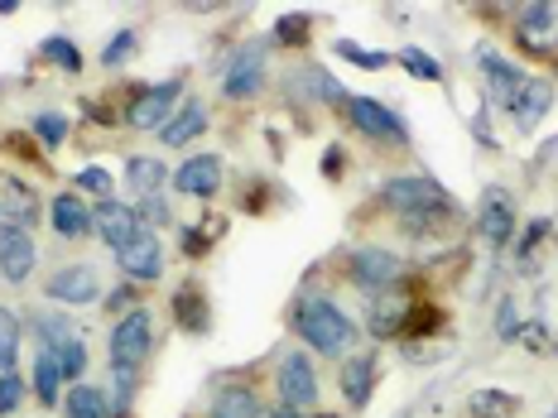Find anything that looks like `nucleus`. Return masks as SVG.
I'll return each mask as SVG.
<instances>
[{"mask_svg":"<svg viewBox=\"0 0 558 418\" xmlns=\"http://www.w3.org/2000/svg\"><path fill=\"white\" fill-rule=\"evenodd\" d=\"M294 332L304 336V346L318 356H342V352H352V342H356V322L323 294H308L304 304H299Z\"/></svg>","mask_w":558,"mask_h":418,"instance_id":"nucleus-1","label":"nucleus"},{"mask_svg":"<svg viewBox=\"0 0 558 418\" xmlns=\"http://www.w3.org/2000/svg\"><path fill=\"white\" fill-rule=\"evenodd\" d=\"M155 352V318L145 308L125 312L121 322L111 328V366L116 370H140Z\"/></svg>","mask_w":558,"mask_h":418,"instance_id":"nucleus-2","label":"nucleus"},{"mask_svg":"<svg viewBox=\"0 0 558 418\" xmlns=\"http://www.w3.org/2000/svg\"><path fill=\"white\" fill-rule=\"evenodd\" d=\"M380 197H386L395 212H404V217H434V212H448V207H452V197L438 188L434 179H424V173L390 179L386 188H380Z\"/></svg>","mask_w":558,"mask_h":418,"instance_id":"nucleus-3","label":"nucleus"},{"mask_svg":"<svg viewBox=\"0 0 558 418\" xmlns=\"http://www.w3.org/2000/svg\"><path fill=\"white\" fill-rule=\"evenodd\" d=\"M275 385H279V404H284V409H313V404H318V366H313V356L304 346L279 356Z\"/></svg>","mask_w":558,"mask_h":418,"instance_id":"nucleus-4","label":"nucleus"},{"mask_svg":"<svg viewBox=\"0 0 558 418\" xmlns=\"http://www.w3.org/2000/svg\"><path fill=\"white\" fill-rule=\"evenodd\" d=\"M400 270H404L400 255L386 250V246H356V250H352V279L366 288L371 298L400 284Z\"/></svg>","mask_w":558,"mask_h":418,"instance_id":"nucleus-5","label":"nucleus"},{"mask_svg":"<svg viewBox=\"0 0 558 418\" xmlns=\"http://www.w3.org/2000/svg\"><path fill=\"white\" fill-rule=\"evenodd\" d=\"M44 294L53 298V304H68V308H87L101 298V279L92 265H68V270L49 274V284H44Z\"/></svg>","mask_w":558,"mask_h":418,"instance_id":"nucleus-6","label":"nucleus"},{"mask_svg":"<svg viewBox=\"0 0 558 418\" xmlns=\"http://www.w3.org/2000/svg\"><path fill=\"white\" fill-rule=\"evenodd\" d=\"M179 83H159V87H145L140 91V101H131V111H125V121L135 125V131H165L169 115L179 111Z\"/></svg>","mask_w":558,"mask_h":418,"instance_id":"nucleus-7","label":"nucleus"},{"mask_svg":"<svg viewBox=\"0 0 558 418\" xmlns=\"http://www.w3.org/2000/svg\"><path fill=\"white\" fill-rule=\"evenodd\" d=\"M116 260H121V270L131 279H140V284H149V279L165 274V246H159V236L145 231V226L131 236V246L116 250Z\"/></svg>","mask_w":558,"mask_h":418,"instance_id":"nucleus-8","label":"nucleus"},{"mask_svg":"<svg viewBox=\"0 0 558 418\" xmlns=\"http://www.w3.org/2000/svg\"><path fill=\"white\" fill-rule=\"evenodd\" d=\"M34 260H39V250H34V236L25 226H0V274L10 279V284H25L34 274Z\"/></svg>","mask_w":558,"mask_h":418,"instance_id":"nucleus-9","label":"nucleus"},{"mask_svg":"<svg viewBox=\"0 0 558 418\" xmlns=\"http://www.w3.org/2000/svg\"><path fill=\"white\" fill-rule=\"evenodd\" d=\"M476 231H482L492 246H510V231H515V197L506 188H486L482 212H476Z\"/></svg>","mask_w":558,"mask_h":418,"instance_id":"nucleus-10","label":"nucleus"},{"mask_svg":"<svg viewBox=\"0 0 558 418\" xmlns=\"http://www.w3.org/2000/svg\"><path fill=\"white\" fill-rule=\"evenodd\" d=\"M476 67H482V77H486V91H492L496 101L510 111V101L520 97V87H525V73H520L510 58H501L496 49H476Z\"/></svg>","mask_w":558,"mask_h":418,"instance_id":"nucleus-11","label":"nucleus"},{"mask_svg":"<svg viewBox=\"0 0 558 418\" xmlns=\"http://www.w3.org/2000/svg\"><path fill=\"white\" fill-rule=\"evenodd\" d=\"M265 87V49H241L236 58H231V67H227V77H222V91L231 101H246L255 97V91Z\"/></svg>","mask_w":558,"mask_h":418,"instance_id":"nucleus-12","label":"nucleus"},{"mask_svg":"<svg viewBox=\"0 0 558 418\" xmlns=\"http://www.w3.org/2000/svg\"><path fill=\"white\" fill-rule=\"evenodd\" d=\"M173 188L189 193V197H213L222 188V159L217 155H193L189 164L173 169Z\"/></svg>","mask_w":558,"mask_h":418,"instance_id":"nucleus-13","label":"nucleus"},{"mask_svg":"<svg viewBox=\"0 0 558 418\" xmlns=\"http://www.w3.org/2000/svg\"><path fill=\"white\" fill-rule=\"evenodd\" d=\"M347 111H352L356 131H366L371 139H410V135H404V121L390 107H380V101L352 97V101H347Z\"/></svg>","mask_w":558,"mask_h":418,"instance_id":"nucleus-14","label":"nucleus"},{"mask_svg":"<svg viewBox=\"0 0 558 418\" xmlns=\"http://www.w3.org/2000/svg\"><path fill=\"white\" fill-rule=\"evenodd\" d=\"M92 226L101 231V241H107L111 250H121V246H131V236L140 231V217H135V207H125V202H101L97 212H92Z\"/></svg>","mask_w":558,"mask_h":418,"instance_id":"nucleus-15","label":"nucleus"},{"mask_svg":"<svg viewBox=\"0 0 558 418\" xmlns=\"http://www.w3.org/2000/svg\"><path fill=\"white\" fill-rule=\"evenodd\" d=\"M520 44L534 53H549V44L558 39V5H525L515 20Z\"/></svg>","mask_w":558,"mask_h":418,"instance_id":"nucleus-16","label":"nucleus"},{"mask_svg":"<svg viewBox=\"0 0 558 418\" xmlns=\"http://www.w3.org/2000/svg\"><path fill=\"white\" fill-rule=\"evenodd\" d=\"M49 222L58 236H68V241H77V236H87V231H97L92 226V212H87V202L77 193H58L53 202H49Z\"/></svg>","mask_w":558,"mask_h":418,"instance_id":"nucleus-17","label":"nucleus"},{"mask_svg":"<svg viewBox=\"0 0 558 418\" xmlns=\"http://www.w3.org/2000/svg\"><path fill=\"white\" fill-rule=\"evenodd\" d=\"M404 322H410V298L395 294V288H386V294L371 298V332L386 342V336H400Z\"/></svg>","mask_w":558,"mask_h":418,"instance_id":"nucleus-18","label":"nucleus"},{"mask_svg":"<svg viewBox=\"0 0 558 418\" xmlns=\"http://www.w3.org/2000/svg\"><path fill=\"white\" fill-rule=\"evenodd\" d=\"M554 107V87L544 83V77H525V87H520V97L510 101V115L520 121V131H534V125L544 121V111Z\"/></svg>","mask_w":558,"mask_h":418,"instance_id":"nucleus-19","label":"nucleus"},{"mask_svg":"<svg viewBox=\"0 0 558 418\" xmlns=\"http://www.w3.org/2000/svg\"><path fill=\"white\" fill-rule=\"evenodd\" d=\"M203 125H207L203 101H183V107L169 115L165 131H159V139H165V149H183V145H193V139L203 135Z\"/></svg>","mask_w":558,"mask_h":418,"instance_id":"nucleus-20","label":"nucleus"},{"mask_svg":"<svg viewBox=\"0 0 558 418\" xmlns=\"http://www.w3.org/2000/svg\"><path fill=\"white\" fill-rule=\"evenodd\" d=\"M371 390H376V356L362 352V356H352L347 370H342V394H347V404H352V409H366Z\"/></svg>","mask_w":558,"mask_h":418,"instance_id":"nucleus-21","label":"nucleus"},{"mask_svg":"<svg viewBox=\"0 0 558 418\" xmlns=\"http://www.w3.org/2000/svg\"><path fill=\"white\" fill-rule=\"evenodd\" d=\"M125 183H131L140 197H155L165 188V164H159V159H145V155L125 159Z\"/></svg>","mask_w":558,"mask_h":418,"instance_id":"nucleus-22","label":"nucleus"},{"mask_svg":"<svg viewBox=\"0 0 558 418\" xmlns=\"http://www.w3.org/2000/svg\"><path fill=\"white\" fill-rule=\"evenodd\" d=\"M0 193H5V212L15 217L10 226H29L34 217H39V197H34L20 179H5V183H0Z\"/></svg>","mask_w":558,"mask_h":418,"instance_id":"nucleus-23","label":"nucleus"},{"mask_svg":"<svg viewBox=\"0 0 558 418\" xmlns=\"http://www.w3.org/2000/svg\"><path fill=\"white\" fill-rule=\"evenodd\" d=\"M173 318H179L189 332H203V328H207V304H203V288H197V284H183L179 294H173Z\"/></svg>","mask_w":558,"mask_h":418,"instance_id":"nucleus-24","label":"nucleus"},{"mask_svg":"<svg viewBox=\"0 0 558 418\" xmlns=\"http://www.w3.org/2000/svg\"><path fill=\"white\" fill-rule=\"evenodd\" d=\"M58 390H63V366L49 352H39L34 356V394H39V404H58Z\"/></svg>","mask_w":558,"mask_h":418,"instance_id":"nucleus-25","label":"nucleus"},{"mask_svg":"<svg viewBox=\"0 0 558 418\" xmlns=\"http://www.w3.org/2000/svg\"><path fill=\"white\" fill-rule=\"evenodd\" d=\"M213 418H260V404L251 390H217Z\"/></svg>","mask_w":558,"mask_h":418,"instance_id":"nucleus-26","label":"nucleus"},{"mask_svg":"<svg viewBox=\"0 0 558 418\" xmlns=\"http://www.w3.org/2000/svg\"><path fill=\"white\" fill-rule=\"evenodd\" d=\"M53 361L58 366H63V380H73V385H77V380H83V370H87V342H83V336H68V342H58L53 346Z\"/></svg>","mask_w":558,"mask_h":418,"instance_id":"nucleus-27","label":"nucleus"},{"mask_svg":"<svg viewBox=\"0 0 558 418\" xmlns=\"http://www.w3.org/2000/svg\"><path fill=\"white\" fill-rule=\"evenodd\" d=\"M515 394H506V390H476L472 394V404H468V409H472V418H510V414H515Z\"/></svg>","mask_w":558,"mask_h":418,"instance_id":"nucleus-28","label":"nucleus"},{"mask_svg":"<svg viewBox=\"0 0 558 418\" xmlns=\"http://www.w3.org/2000/svg\"><path fill=\"white\" fill-rule=\"evenodd\" d=\"M63 409H68V418H111L107 414V399H101L92 385H73V390H68Z\"/></svg>","mask_w":558,"mask_h":418,"instance_id":"nucleus-29","label":"nucleus"},{"mask_svg":"<svg viewBox=\"0 0 558 418\" xmlns=\"http://www.w3.org/2000/svg\"><path fill=\"white\" fill-rule=\"evenodd\" d=\"M20 361V318L10 308H0V376L15 370Z\"/></svg>","mask_w":558,"mask_h":418,"instance_id":"nucleus-30","label":"nucleus"},{"mask_svg":"<svg viewBox=\"0 0 558 418\" xmlns=\"http://www.w3.org/2000/svg\"><path fill=\"white\" fill-rule=\"evenodd\" d=\"M332 49H337V58H347V63L366 67V73H380V67H390V53H380V49H362L356 39H337Z\"/></svg>","mask_w":558,"mask_h":418,"instance_id":"nucleus-31","label":"nucleus"},{"mask_svg":"<svg viewBox=\"0 0 558 418\" xmlns=\"http://www.w3.org/2000/svg\"><path fill=\"white\" fill-rule=\"evenodd\" d=\"M395 58H400L404 67H410L418 83H444V63H438L434 53H424V49H400Z\"/></svg>","mask_w":558,"mask_h":418,"instance_id":"nucleus-32","label":"nucleus"},{"mask_svg":"<svg viewBox=\"0 0 558 418\" xmlns=\"http://www.w3.org/2000/svg\"><path fill=\"white\" fill-rule=\"evenodd\" d=\"M44 58L58 63L63 73H83V53H77L73 39H63V34H53V39H44Z\"/></svg>","mask_w":558,"mask_h":418,"instance_id":"nucleus-33","label":"nucleus"},{"mask_svg":"<svg viewBox=\"0 0 558 418\" xmlns=\"http://www.w3.org/2000/svg\"><path fill=\"white\" fill-rule=\"evenodd\" d=\"M34 139H39V145H49V149H58L68 139V115H58V111L34 115Z\"/></svg>","mask_w":558,"mask_h":418,"instance_id":"nucleus-34","label":"nucleus"},{"mask_svg":"<svg viewBox=\"0 0 558 418\" xmlns=\"http://www.w3.org/2000/svg\"><path fill=\"white\" fill-rule=\"evenodd\" d=\"M111 188H116V179L107 169H97V164H87V169H77V193H97L101 202L111 197Z\"/></svg>","mask_w":558,"mask_h":418,"instance_id":"nucleus-35","label":"nucleus"},{"mask_svg":"<svg viewBox=\"0 0 558 418\" xmlns=\"http://www.w3.org/2000/svg\"><path fill=\"white\" fill-rule=\"evenodd\" d=\"M131 376H135V370H116V376H111V399L107 404H111L116 418H125V409H131V394H135V380Z\"/></svg>","mask_w":558,"mask_h":418,"instance_id":"nucleus-36","label":"nucleus"},{"mask_svg":"<svg viewBox=\"0 0 558 418\" xmlns=\"http://www.w3.org/2000/svg\"><path fill=\"white\" fill-rule=\"evenodd\" d=\"M20 399H25V380H20L15 370H5V376H0V418L15 414Z\"/></svg>","mask_w":558,"mask_h":418,"instance_id":"nucleus-37","label":"nucleus"},{"mask_svg":"<svg viewBox=\"0 0 558 418\" xmlns=\"http://www.w3.org/2000/svg\"><path fill=\"white\" fill-rule=\"evenodd\" d=\"M135 29H121V34H116V39L107 44V53H101V63H107V67H116V63H125V58H135Z\"/></svg>","mask_w":558,"mask_h":418,"instance_id":"nucleus-38","label":"nucleus"},{"mask_svg":"<svg viewBox=\"0 0 558 418\" xmlns=\"http://www.w3.org/2000/svg\"><path fill=\"white\" fill-rule=\"evenodd\" d=\"M304 34H308V15H304V10H294V15H284V20L275 25V39H279V44H299Z\"/></svg>","mask_w":558,"mask_h":418,"instance_id":"nucleus-39","label":"nucleus"},{"mask_svg":"<svg viewBox=\"0 0 558 418\" xmlns=\"http://www.w3.org/2000/svg\"><path fill=\"white\" fill-rule=\"evenodd\" d=\"M140 217V226H145V231H155L159 222H169V202H165V197H145V212H135Z\"/></svg>","mask_w":558,"mask_h":418,"instance_id":"nucleus-40","label":"nucleus"},{"mask_svg":"<svg viewBox=\"0 0 558 418\" xmlns=\"http://www.w3.org/2000/svg\"><path fill=\"white\" fill-rule=\"evenodd\" d=\"M496 336H501V342H515L520 336V312H515V304H501V322H496Z\"/></svg>","mask_w":558,"mask_h":418,"instance_id":"nucleus-41","label":"nucleus"},{"mask_svg":"<svg viewBox=\"0 0 558 418\" xmlns=\"http://www.w3.org/2000/svg\"><path fill=\"white\" fill-rule=\"evenodd\" d=\"M544 231H549V222H530V231H525V241H520V255H530L534 246L544 241Z\"/></svg>","mask_w":558,"mask_h":418,"instance_id":"nucleus-42","label":"nucleus"},{"mask_svg":"<svg viewBox=\"0 0 558 418\" xmlns=\"http://www.w3.org/2000/svg\"><path fill=\"white\" fill-rule=\"evenodd\" d=\"M323 169H328V179H337V173H342V149H328V155H323Z\"/></svg>","mask_w":558,"mask_h":418,"instance_id":"nucleus-43","label":"nucleus"},{"mask_svg":"<svg viewBox=\"0 0 558 418\" xmlns=\"http://www.w3.org/2000/svg\"><path fill=\"white\" fill-rule=\"evenodd\" d=\"M183 250H189V255H203V250H207V241L197 236V231H183Z\"/></svg>","mask_w":558,"mask_h":418,"instance_id":"nucleus-44","label":"nucleus"},{"mask_svg":"<svg viewBox=\"0 0 558 418\" xmlns=\"http://www.w3.org/2000/svg\"><path fill=\"white\" fill-rule=\"evenodd\" d=\"M270 418H294V409H284V414H270Z\"/></svg>","mask_w":558,"mask_h":418,"instance_id":"nucleus-45","label":"nucleus"},{"mask_svg":"<svg viewBox=\"0 0 558 418\" xmlns=\"http://www.w3.org/2000/svg\"><path fill=\"white\" fill-rule=\"evenodd\" d=\"M549 418H558V404H554V414H549Z\"/></svg>","mask_w":558,"mask_h":418,"instance_id":"nucleus-46","label":"nucleus"},{"mask_svg":"<svg viewBox=\"0 0 558 418\" xmlns=\"http://www.w3.org/2000/svg\"><path fill=\"white\" fill-rule=\"evenodd\" d=\"M328 418H332V414H328Z\"/></svg>","mask_w":558,"mask_h":418,"instance_id":"nucleus-47","label":"nucleus"}]
</instances>
